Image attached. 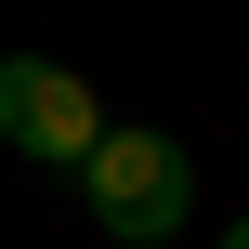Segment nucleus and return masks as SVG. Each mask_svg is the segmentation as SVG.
<instances>
[{
    "label": "nucleus",
    "instance_id": "obj_1",
    "mask_svg": "<svg viewBox=\"0 0 249 249\" xmlns=\"http://www.w3.org/2000/svg\"><path fill=\"white\" fill-rule=\"evenodd\" d=\"M79 197H92V223L131 249H171L184 236V210H197V171H184V144L171 131H118L105 118V144L79 158Z\"/></svg>",
    "mask_w": 249,
    "mask_h": 249
},
{
    "label": "nucleus",
    "instance_id": "obj_2",
    "mask_svg": "<svg viewBox=\"0 0 249 249\" xmlns=\"http://www.w3.org/2000/svg\"><path fill=\"white\" fill-rule=\"evenodd\" d=\"M0 144H13V158H39V171H79V158L105 144L92 79H66L53 53H0Z\"/></svg>",
    "mask_w": 249,
    "mask_h": 249
},
{
    "label": "nucleus",
    "instance_id": "obj_3",
    "mask_svg": "<svg viewBox=\"0 0 249 249\" xmlns=\"http://www.w3.org/2000/svg\"><path fill=\"white\" fill-rule=\"evenodd\" d=\"M210 249H249V223H223V236H210Z\"/></svg>",
    "mask_w": 249,
    "mask_h": 249
},
{
    "label": "nucleus",
    "instance_id": "obj_4",
    "mask_svg": "<svg viewBox=\"0 0 249 249\" xmlns=\"http://www.w3.org/2000/svg\"><path fill=\"white\" fill-rule=\"evenodd\" d=\"M105 249H131V236H105Z\"/></svg>",
    "mask_w": 249,
    "mask_h": 249
}]
</instances>
